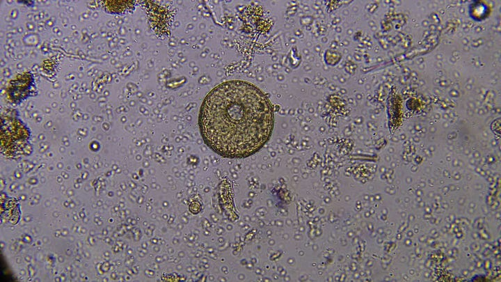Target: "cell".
<instances>
[{
    "instance_id": "1",
    "label": "cell",
    "mask_w": 501,
    "mask_h": 282,
    "mask_svg": "<svg viewBox=\"0 0 501 282\" xmlns=\"http://www.w3.org/2000/svg\"><path fill=\"white\" fill-rule=\"evenodd\" d=\"M198 125L204 142L214 152L225 158H246L269 140L274 125L273 107L254 84L227 81L205 97Z\"/></svg>"
},
{
    "instance_id": "2",
    "label": "cell",
    "mask_w": 501,
    "mask_h": 282,
    "mask_svg": "<svg viewBox=\"0 0 501 282\" xmlns=\"http://www.w3.org/2000/svg\"><path fill=\"white\" fill-rule=\"evenodd\" d=\"M29 132L18 118L10 115L1 116V151L11 156L23 154L28 146Z\"/></svg>"
},
{
    "instance_id": "3",
    "label": "cell",
    "mask_w": 501,
    "mask_h": 282,
    "mask_svg": "<svg viewBox=\"0 0 501 282\" xmlns=\"http://www.w3.org/2000/svg\"><path fill=\"white\" fill-rule=\"evenodd\" d=\"M35 88L33 76L29 72L18 74L7 88V94L13 102H20L33 92Z\"/></svg>"
}]
</instances>
